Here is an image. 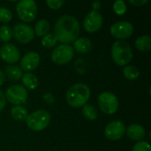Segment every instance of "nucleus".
Instances as JSON below:
<instances>
[{
    "label": "nucleus",
    "instance_id": "1",
    "mask_svg": "<svg viewBox=\"0 0 151 151\" xmlns=\"http://www.w3.org/2000/svg\"><path fill=\"white\" fill-rule=\"evenodd\" d=\"M79 21L71 15H64L60 17L54 27V35L57 40L68 44L74 42L80 35Z\"/></svg>",
    "mask_w": 151,
    "mask_h": 151
},
{
    "label": "nucleus",
    "instance_id": "2",
    "mask_svg": "<svg viewBox=\"0 0 151 151\" xmlns=\"http://www.w3.org/2000/svg\"><path fill=\"white\" fill-rule=\"evenodd\" d=\"M90 97V89L84 83L73 85L66 93V101L73 108L83 107Z\"/></svg>",
    "mask_w": 151,
    "mask_h": 151
},
{
    "label": "nucleus",
    "instance_id": "3",
    "mask_svg": "<svg viewBox=\"0 0 151 151\" xmlns=\"http://www.w3.org/2000/svg\"><path fill=\"white\" fill-rule=\"evenodd\" d=\"M113 61L120 66L127 65L133 58V51L130 45L124 41H116L111 49Z\"/></svg>",
    "mask_w": 151,
    "mask_h": 151
},
{
    "label": "nucleus",
    "instance_id": "4",
    "mask_svg": "<svg viewBox=\"0 0 151 151\" xmlns=\"http://www.w3.org/2000/svg\"><path fill=\"white\" fill-rule=\"evenodd\" d=\"M50 121V115L45 110H37L27 115L26 124L33 131H42L45 129Z\"/></svg>",
    "mask_w": 151,
    "mask_h": 151
},
{
    "label": "nucleus",
    "instance_id": "5",
    "mask_svg": "<svg viewBox=\"0 0 151 151\" xmlns=\"http://www.w3.org/2000/svg\"><path fill=\"white\" fill-rule=\"evenodd\" d=\"M16 12L24 22L33 21L37 14V5L34 0H21L17 4Z\"/></svg>",
    "mask_w": 151,
    "mask_h": 151
},
{
    "label": "nucleus",
    "instance_id": "6",
    "mask_svg": "<svg viewBox=\"0 0 151 151\" xmlns=\"http://www.w3.org/2000/svg\"><path fill=\"white\" fill-rule=\"evenodd\" d=\"M98 105L101 111L108 115H112L116 113L119 109V100L118 97L111 92L105 91L99 95L98 96Z\"/></svg>",
    "mask_w": 151,
    "mask_h": 151
},
{
    "label": "nucleus",
    "instance_id": "7",
    "mask_svg": "<svg viewBox=\"0 0 151 151\" xmlns=\"http://www.w3.org/2000/svg\"><path fill=\"white\" fill-rule=\"evenodd\" d=\"M74 50L70 44H60L56 47L51 53V59L57 65H65L73 58Z\"/></svg>",
    "mask_w": 151,
    "mask_h": 151
},
{
    "label": "nucleus",
    "instance_id": "8",
    "mask_svg": "<svg viewBox=\"0 0 151 151\" xmlns=\"http://www.w3.org/2000/svg\"><path fill=\"white\" fill-rule=\"evenodd\" d=\"M5 99L15 105L24 104L28 96L27 89L21 85H12L5 91Z\"/></svg>",
    "mask_w": 151,
    "mask_h": 151
},
{
    "label": "nucleus",
    "instance_id": "9",
    "mask_svg": "<svg viewBox=\"0 0 151 151\" xmlns=\"http://www.w3.org/2000/svg\"><path fill=\"white\" fill-rule=\"evenodd\" d=\"M12 35L21 43H28L34 39L35 32L30 26L24 23H19L13 27Z\"/></svg>",
    "mask_w": 151,
    "mask_h": 151
},
{
    "label": "nucleus",
    "instance_id": "10",
    "mask_svg": "<svg viewBox=\"0 0 151 151\" xmlns=\"http://www.w3.org/2000/svg\"><path fill=\"white\" fill-rule=\"evenodd\" d=\"M111 34L117 39H127L133 35L134 26L129 21H119L111 27Z\"/></svg>",
    "mask_w": 151,
    "mask_h": 151
},
{
    "label": "nucleus",
    "instance_id": "11",
    "mask_svg": "<svg viewBox=\"0 0 151 151\" xmlns=\"http://www.w3.org/2000/svg\"><path fill=\"white\" fill-rule=\"evenodd\" d=\"M103 25V17L99 12L91 11L84 18L83 27L88 33H95L98 31Z\"/></svg>",
    "mask_w": 151,
    "mask_h": 151
},
{
    "label": "nucleus",
    "instance_id": "12",
    "mask_svg": "<svg viewBox=\"0 0 151 151\" xmlns=\"http://www.w3.org/2000/svg\"><path fill=\"white\" fill-rule=\"evenodd\" d=\"M126 132V127L120 120H113L110 122L104 130V134L107 139L111 141L120 140Z\"/></svg>",
    "mask_w": 151,
    "mask_h": 151
},
{
    "label": "nucleus",
    "instance_id": "13",
    "mask_svg": "<svg viewBox=\"0 0 151 151\" xmlns=\"http://www.w3.org/2000/svg\"><path fill=\"white\" fill-rule=\"evenodd\" d=\"M0 58L8 64H14L19 60L20 52L15 45L4 43L0 48Z\"/></svg>",
    "mask_w": 151,
    "mask_h": 151
},
{
    "label": "nucleus",
    "instance_id": "14",
    "mask_svg": "<svg viewBox=\"0 0 151 151\" xmlns=\"http://www.w3.org/2000/svg\"><path fill=\"white\" fill-rule=\"evenodd\" d=\"M40 60V55L37 52H28L20 60V69L29 73L38 67Z\"/></svg>",
    "mask_w": 151,
    "mask_h": 151
},
{
    "label": "nucleus",
    "instance_id": "15",
    "mask_svg": "<svg viewBox=\"0 0 151 151\" xmlns=\"http://www.w3.org/2000/svg\"><path fill=\"white\" fill-rule=\"evenodd\" d=\"M127 134L131 140L141 142L145 137L146 132L142 126L138 124H132L127 127Z\"/></svg>",
    "mask_w": 151,
    "mask_h": 151
},
{
    "label": "nucleus",
    "instance_id": "16",
    "mask_svg": "<svg viewBox=\"0 0 151 151\" xmlns=\"http://www.w3.org/2000/svg\"><path fill=\"white\" fill-rule=\"evenodd\" d=\"M73 48L79 53H88L92 49V42L86 37H80L73 42Z\"/></svg>",
    "mask_w": 151,
    "mask_h": 151
},
{
    "label": "nucleus",
    "instance_id": "17",
    "mask_svg": "<svg viewBox=\"0 0 151 151\" xmlns=\"http://www.w3.org/2000/svg\"><path fill=\"white\" fill-rule=\"evenodd\" d=\"M21 80H22V83H23V87L25 88H28V89H31V90H34L37 87H38V79L37 77L33 74L32 73H26L22 75L21 77Z\"/></svg>",
    "mask_w": 151,
    "mask_h": 151
},
{
    "label": "nucleus",
    "instance_id": "18",
    "mask_svg": "<svg viewBox=\"0 0 151 151\" xmlns=\"http://www.w3.org/2000/svg\"><path fill=\"white\" fill-rule=\"evenodd\" d=\"M50 30V23L47 19H42L40 20H38L35 24V30L34 32L35 33V35L37 36H44L49 33Z\"/></svg>",
    "mask_w": 151,
    "mask_h": 151
},
{
    "label": "nucleus",
    "instance_id": "19",
    "mask_svg": "<svg viewBox=\"0 0 151 151\" xmlns=\"http://www.w3.org/2000/svg\"><path fill=\"white\" fill-rule=\"evenodd\" d=\"M11 115L17 121H24V120H26L28 114H27V111L25 107L20 106V105H16L12 108Z\"/></svg>",
    "mask_w": 151,
    "mask_h": 151
},
{
    "label": "nucleus",
    "instance_id": "20",
    "mask_svg": "<svg viewBox=\"0 0 151 151\" xmlns=\"http://www.w3.org/2000/svg\"><path fill=\"white\" fill-rule=\"evenodd\" d=\"M134 44L140 51H149L151 49V37L150 35H142L136 39Z\"/></svg>",
    "mask_w": 151,
    "mask_h": 151
},
{
    "label": "nucleus",
    "instance_id": "21",
    "mask_svg": "<svg viewBox=\"0 0 151 151\" xmlns=\"http://www.w3.org/2000/svg\"><path fill=\"white\" fill-rule=\"evenodd\" d=\"M5 73L9 79L12 81H19L21 79L23 73L20 67L16 65H8L5 68Z\"/></svg>",
    "mask_w": 151,
    "mask_h": 151
},
{
    "label": "nucleus",
    "instance_id": "22",
    "mask_svg": "<svg viewBox=\"0 0 151 151\" xmlns=\"http://www.w3.org/2000/svg\"><path fill=\"white\" fill-rule=\"evenodd\" d=\"M123 74L127 80L134 81L137 80L140 76V72L138 68L134 65H127L123 69Z\"/></svg>",
    "mask_w": 151,
    "mask_h": 151
},
{
    "label": "nucleus",
    "instance_id": "23",
    "mask_svg": "<svg viewBox=\"0 0 151 151\" xmlns=\"http://www.w3.org/2000/svg\"><path fill=\"white\" fill-rule=\"evenodd\" d=\"M82 114L84 115V117L88 119V120H95L96 119L98 114H97V111L96 109L91 105V104H86L83 108H82Z\"/></svg>",
    "mask_w": 151,
    "mask_h": 151
},
{
    "label": "nucleus",
    "instance_id": "24",
    "mask_svg": "<svg viewBox=\"0 0 151 151\" xmlns=\"http://www.w3.org/2000/svg\"><path fill=\"white\" fill-rule=\"evenodd\" d=\"M12 37V30L7 25H3L0 27V40L7 42Z\"/></svg>",
    "mask_w": 151,
    "mask_h": 151
},
{
    "label": "nucleus",
    "instance_id": "25",
    "mask_svg": "<svg viewBox=\"0 0 151 151\" xmlns=\"http://www.w3.org/2000/svg\"><path fill=\"white\" fill-rule=\"evenodd\" d=\"M57 38L54 35V34L48 33L46 35H44L42 39V45L45 48H52L57 44Z\"/></svg>",
    "mask_w": 151,
    "mask_h": 151
},
{
    "label": "nucleus",
    "instance_id": "26",
    "mask_svg": "<svg viewBox=\"0 0 151 151\" xmlns=\"http://www.w3.org/2000/svg\"><path fill=\"white\" fill-rule=\"evenodd\" d=\"M113 10L118 15H123L127 12V4L123 0H118L113 4Z\"/></svg>",
    "mask_w": 151,
    "mask_h": 151
},
{
    "label": "nucleus",
    "instance_id": "27",
    "mask_svg": "<svg viewBox=\"0 0 151 151\" xmlns=\"http://www.w3.org/2000/svg\"><path fill=\"white\" fill-rule=\"evenodd\" d=\"M12 19V12L5 7H0V21L3 23H7L10 22Z\"/></svg>",
    "mask_w": 151,
    "mask_h": 151
},
{
    "label": "nucleus",
    "instance_id": "28",
    "mask_svg": "<svg viewBox=\"0 0 151 151\" xmlns=\"http://www.w3.org/2000/svg\"><path fill=\"white\" fill-rule=\"evenodd\" d=\"M132 151H151V147L148 142H138L134 144Z\"/></svg>",
    "mask_w": 151,
    "mask_h": 151
},
{
    "label": "nucleus",
    "instance_id": "29",
    "mask_svg": "<svg viewBox=\"0 0 151 151\" xmlns=\"http://www.w3.org/2000/svg\"><path fill=\"white\" fill-rule=\"evenodd\" d=\"M46 4L50 9L58 10L65 4V1H63V0H47Z\"/></svg>",
    "mask_w": 151,
    "mask_h": 151
},
{
    "label": "nucleus",
    "instance_id": "30",
    "mask_svg": "<svg viewBox=\"0 0 151 151\" xmlns=\"http://www.w3.org/2000/svg\"><path fill=\"white\" fill-rule=\"evenodd\" d=\"M42 98H43V100L46 102V103H48V104H53L54 103V96H53V95L51 94V93H46V94H44L43 95V96H42Z\"/></svg>",
    "mask_w": 151,
    "mask_h": 151
},
{
    "label": "nucleus",
    "instance_id": "31",
    "mask_svg": "<svg viewBox=\"0 0 151 151\" xmlns=\"http://www.w3.org/2000/svg\"><path fill=\"white\" fill-rule=\"evenodd\" d=\"M5 104H6L5 96L4 95V93L0 90V112L4 110V108L5 107Z\"/></svg>",
    "mask_w": 151,
    "mask_h": 151
},
{
    "label": "nucleus",
    "instance_id": "32",
    "mask_svg": "<svg viewBox=\"0 0 151 151\" xmlns=\"http://www.w3.org/2000/svg\"><path fill=\"white\" fill-rule=\"evenodd\" d=\"M148 2V0H129V3L134 6H142Z\"/></svg>",
    "mask_w": 151,
    "mask_h": 151
},
{
    "label": "nucleus",
    "instance_id": "33",
    "mask_svg": "<svg viewBox=\"0 0 151 151\" xmlns=\"http://www.w3.org/2000/svg\"><path fill=\"white\" fill-rule=\"evenodd\" d=\"M102 7V4L101 2L99 1H95L92 3V8L93 10L92 11H96V12H98V10H100V8Z\"/></svg>",
    "mask_w": 151,
    "mask_h": 151
},
{
    "label": "nucleus",
    "instance_id": "34",
    "mask_svg": "<svg viewBox=\"0 0 151 151\" xmlns=\"http://www.w3.org/2000/svg\"><path fill=\"white\" fill-rule=\"evenodd\" d=\"M4 80H5L4 74V73L0 70V86L3 85V83L4 82Z\"/></svg>",
    "mask_w": 151,
    "mask_h": 151
}]
</instances>
